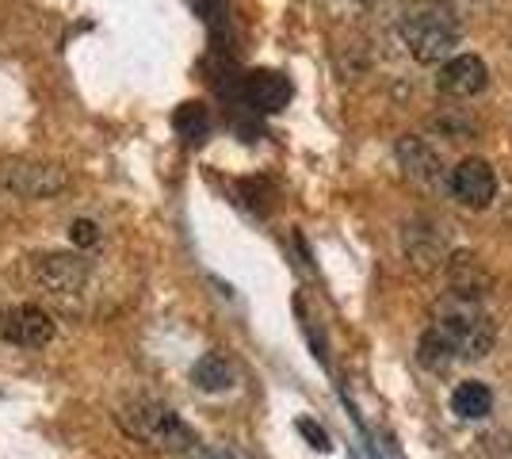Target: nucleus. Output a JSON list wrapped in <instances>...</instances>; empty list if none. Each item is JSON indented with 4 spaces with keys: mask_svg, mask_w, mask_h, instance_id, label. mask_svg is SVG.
<instances>
[{
    "mask_svg": "<svg viewBox=\"0 0 512 459\" xmlns=\"http://www.w3.org/2000/svg\"><path fill=\"white\" fill-rule=\"evenodd\" d=\"M398 35L421 66H440L459 46V20L440 0H413L398 16Z\"/></svg>",
    "mask_w": 512,
    "mask_h": 459,
    "instance_id": "nucleus-1",
    "label": "nucleus"
},
{
    "mask_svg": "<svg viewBox=\"0 0 512 459\" xmlns=\"http://www.w3.org/2000/svg\"><path fill=\"white\" fill-rule=\"evenodd\" d=\"M432 329L448 341L459 360H482V356H490L493 341H497V326L482 310V303H470L459 295H444L432 306Z\"/></svg>",
    "mask_w": 512,
    "mask_h": 459,
    "instance_id": "nucleus-2",
    "label": "nucleus"
},
{
    "mask_svg": "<svg viewBox=\"0 0 512 459\" xmlns=\"http://www.w3.org/2000/svg\"><path fill=\"white\" fill-rule=\"evenodd\" d=\"M115 417L127 437L142 440L146 448H157V452H188L195 444L192 425L157 398H134Z\"/></svg>",
    "mask_w": 512,
    "mask_h": 459,
    "instance_id": "nucleus-3",
    "label": "nucleus"
},
{
    "mask_svg": "<svg viewBox=\"0 0 512 459\" xmlns=\"http://www.w3.org/2000/svg\"><path fill=\"white\" fill-rule=\"evenodd\" d=\"M0 188H8L23 199H46L65 188V169L46 165V161L8 157V161H0Z\"/></svg>",
    "mask_w": 512,
    "mask_h": 459,
    "instance_id": "nucleus-4",
    "label": "nucleus"
},
{
    "mask_svg": "<svg viewBox=\"0 0 512 459\" xmlns=\"http://www.w3.org/2000/svg\"><path fill=\"white\" fill-rule=\"evenodd\" d=\"M0 341L20 345V349H43L54 341V318L43 306L16 303L0 310Z\"/></svg>",
    "mask_w": 512,
    "mask_h": 459,
    "instance_id": "nucleus-5",
    "label": "nucleus"
},
{
    "mask_svg": "<svg viewBox=\"0 0 512 459\" xmlns=\"http://www.w3.org/2000/svg\"><path fill=\"white\" fill-rule=\"evenodd\" d=\"M451 196L459 199L467 211H486L497 196V173L486 157H463L448 176Z\"/></svg>",
    "mask_w": 512,
    "mask_h": 459,
    "instance_id": "nucleus-6",
    "label": "nucleus"
},
{
    "mask_svg": "<svg viewBox=\"0 0 512 459\" xmlns=\"http://www.w3.org/2000/svg\"><path fill=\"white\" fill-rule=\"evenodd\" d=\"M31 280L43 287L46 295H73L88 280V264L77 253H43L31 261Z\"/></svg>",
    "mask_w": 512,
    "mask_h": 459,
    "instance_id": "nucleus-7",
    "label": "nucleus"
},
{
    "mask_svg": "<svg viewBox=\"0 0 512 459\" xmlns=\"http://www.w3.org/2000/svg\"><path fill=\"white\" fill-rule=\"evenodd\" d=\"M486 85H490V69L478 54H451L440 66V77H436V88L444 96H455V100H470Z\"/></svg>",
    "mask_w": 512,
    "mask_h": 459,
    "instance_id": "nucleus-8",
    "label": "nucleus"
},
{
    "mask_svg": "<svg viewBox=\"0 0 512 459\" xmlns=\"http://www.w3.org/2000/svg\"><path fill=\"white\" fill-rule=\"evenodd\" d=\"M241 96L260 115H276V111H283L291 104V81L283 73H276V69H253L241 81Z\"/></svg>",
    "mask_w": 512,
    "mask_h": 459,
    "instance_id": "nucleus-9",
    "label": "nucleus"
},
{
    "mask_svg": "<svg viewBox=\"0 0 512 459\" xmlns=\"http://www.w3.org/2000/svg\"><path fill=\"white\" fill-rule=\"evenodd\" d=\"M493 276L486 272V264L478 261L474 253H455L448 261V295L470 299V303H482L490 295Z\"/></svg>",
    "mask_w": 512,
    "mask_h": 459,
    "instance_id": "nucleus-10",
    "label": "nucleus"
},
{
    "mask_svg": "<svg viewBox=\"0 0 512 459\" xmlns=\"http://www.w3.org/2000/svg\"><path fill=\"white\" fill-rule=\"evenodd\" d=\"M398 161L406 169L409 180H417L421 188H440L444 184V165H440V153L432 150L421 138H402L398 142Z\"/></svg>",
    "mask_w": 512,
    "mask_h": 459,
    "instance_id": "nucleus-11",
    "label": "nucleus"
},
{
    "mask_svg": "<svg viewBox=\"0 0 512 459\" xmlns=\"http://www.w3.org/2000/svg\"><path fill=\"white\" fill-rule=\"evenodd\" d=\"M451 414L459 421H482L493 414V391L478 379H467L451 391Z\"/></svg>",
    "mask_w": 512,
    "mask_h": 459,
    "instance_id": "nucleus-12",
    "label": "nucleus"
},
{
    "mask_svg": "<svg viewBox=\"0 0 512 459\" xmlns=\"http://www.w3.org/2000/svg\"><path fill=\"white\" fill-rule=\"evenodd\" d=\"M192 383L203 394L230 391V387H234V364H230L226 356H218V352H207V356H199V360H195Z\"/></svg>",
    "mask_w": 512,
    "mask_h": 459,
    "instance_id": "nucleus-13",
    "label": "nucleus"
},
{
    "mask_svg": "<svg viewBox=\"0 0 512 459\" xmlns=\"http://www.w3.org/2000/svg\"><path fill=\"white\" fill-rule=\"evenodd\" d=\"M417 360H421V368H425V372L440 375V372H448L459 356L451 352V345L436 333V329H428L425 337H421V345H417Z\"/></svg>",
    "mask_w": 512,
    "mask_h": 459,
    "instance_id": "nucleus-14",
    "label": "nucleus"
},
{
    "mask_svg": "<svg viewBox=\"0 0 512 459\" xmlns=\"http://www.w3.org/2000/svg\"><path fill=\"white\" fill-rule=\"evenodd\" d=\"M172 123H176V131L184 134L188 142H203L207 131H211V111L203 108L199 100H188V104H180V108H176Z\"/></svg>",
    "mask_w": 512,
    "mask_h": 459,
    "instance_id": "nucleus-15",
    "label": "nucleus"
},
{
    "mask_svg": "<svg viewBox=\"0 0 512 459\" xmlns=\"http://www.w3.org/2000/svg\"><path fill=\"white\" fill-rule=\"evenodd\" d=\"M180 459H256L253 452L237 448V444H199L195 440L188 452H180Z\"/></svg>",
    "mask_w": 512,
    "mask_h": 459,
    "instance_id": "nucleus-16",
    "label": "nucleus"
},
{
    "mask_svg": "<svg viewBox=\"0 0 512 459\" xmlns=\"http://www.w3.org/2000/svg\"><path fill=\"white\" fill-rule=\"evenodd\" d=\"M69 238H73L77 249H92V245L100 241V226H96V222H88V219H77L73 226H69Z\"/></svg>",
    "mask_w": 512,
    "mask_h": 459,
    "instance_id": "nucleus-17",
    "label": "nucleus"
},
{
    "mask_svg": "<svg viewBox=\"0 0 512 459\" xmlns=\"http://www.w3.org/2000/svg\"><path fill=\"white\" fill-rule=\"evenodd\" d=\"M299 433H302V437L314 440V448H321V452L329 448V437H325V429H321V425H314V421H299Z\"/></svg>",
    "mask_w": 512,
    "mask_h": 459,
    "instance_id": "nucleus-18",
    "label": "nucleus"
}]
</instances>
